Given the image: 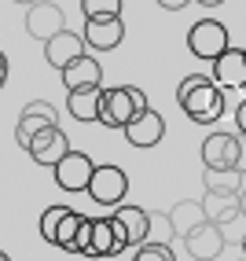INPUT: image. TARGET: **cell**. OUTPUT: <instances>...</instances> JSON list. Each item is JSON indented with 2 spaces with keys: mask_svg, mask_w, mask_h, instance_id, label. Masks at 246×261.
<instances>
[{
  "mask_svg": "<svg viewBox=\"0 0 246 261\" xmlns=\"http://www.w3.org/2000/svg\"><path fill=\"white\" fill-rule=\"evenodd\" d=\"M235 202H239V217H246V188L239 191V199H235Z\"/></svg>",
  "mask_w": 246,
  "mask_h": 261,
  "instance_id": "f1b7e54d",
  "label": "cell"
},
{
  "mask_svg": "<svg viewBox=\"0 0 246 261\" xmlns=\"http://www.w3.org/2000/svg\"><path fill=\"white\" fill-rule=\"evenodd\" d=\"M242 177H246L242 169H206V173H202L206 195H209V199H239V191L246 188Z\"/></svg>",
  "mask_w": 246,
  "mask_h": 261,
  "instance_id": "e0dca14e",
  "label": "cell"
},
{
  "mask_svg": "<svg viewBox=\"0 0 246 261\" xmlns=\"http://www.w3.org/2000/svg\"><path fill=\"white\" fill-rule=\"evenodd\" d=\"M242 261H246V257H242Z\"/></svg>",
  "mask_w": 246,
  "mask_h": 261,
  "instance_id": "836d02e7",
  "label": "cell"
},
{
  "mask_svg": "<svg viewBox=\"0 0 246 261\" xmlns=\"http://www.w3.org/2000/svg\"><path fill=\"white\" fill-rule=\"evenodd\" d=\"M144 111H151V99L144 96V89H136V85H114V89L103 92V118H99V125L129 129Z\"/></svg>",
  "mask_w": 246,
  "mask_h": 261,
  "instance_id": "7a4b0ae2",
  "label": "cell"
},
{
  "mask_svg": "<svg viewBox=\"0 0 246 261\" xmlns=\"http://www.w3.org/2000/svg\"><path fill=\"white\" fill-rule=\"evenodd\" d=\"M132 261H177L173 257V250L166 247V243H144V247H136V254H132Z\"/></svg>",
  "mask_w": 246,
  "mask_h": 261,
  "instance_id": "cb8c5ba5",
  "label": "cell"
},
{
  "mask_svg": "<svg viewBox=\"0 0 246 261\" xmlns=\"http://www.w3.org/2000/svg\"><path fill=\"white\" fill-rule=\"evenodd\" d=\"M63 214H66V206H48V210L41 214V221H37V228H41V239H44V243H51V247H56V228H59Z\"/></svg>",
  "mask_w": 246,
  "mask_h": 261,
  "instance_id": "603a6c76",
  "label": "cell"
},
{
  "mask_svg": "<svg viewBox=\"0 0 246 261\" xmlns=\"http://www.w3.org/2000/svg\"><path fill=\"white\" fill-rule=\"evenodd\" d=\"M242 254H246V236H242Z\"/></svg>",
  "mask_w": 246,
  "mask_h": 261,
  "instance_id": "d6a6232c",
  "label": "cell"
},
{
  "mask_svg": "<svg viewBox=\"0 0 246 261\" xmlns=\"http://www.w3.org/2000/svg\"><path fill=\"white\" fill-rule=\"evenodd\" d=\"M0 261H11V257H8V254H4V250H0Z\"/></svg>",
  "mask_w": 246,
  "mask_h": 261,
  "instance_id": "1f68e13d",
  "label": "cell"
},
{
  "mask_svg": "<svg viewBox=\"0 0 246 261\" xmlns=\"http://www.w3.org/2000/svg\"><path fill=\"white\" fill-rule=\"evenodd\" d=\"M202 166L206 169H239L242 166V136L209 133L202 140Z\"/></svg>",
  "mask_w": 246,
  "mask_h": 261,
  "instance_id": "3957f363",
  "label": "cell"
},
{
  "mask_svg": "<svg viewBox=\"0 0 246 261\" xmlns=\"http://www.w3.org/2000/svg\"><path fill=\"white\" fill-rule=\"evenodd\" d=\"M103 92L107 89H81V92H66V114L74 121H85V125H92V121L103 118Z\"/></svg>",
  "mask_w": 246,
  "mask_h": 261,
  "instance_id": "2e32d148",
  "label": "cell"
},
{
  "mask_svg": "<svg viewBox=\"0 0 246 261\" xmlns=\"http://www.w3.org/2000/svg\"><path fill=\"white\" fill-rule=\"evenodd\" d=\"M235 129H239V136L246 140V99H242L239 107H235Z\"/></svg>",
  "mask_w": 246,
  "mask_h": 261,
  "instance_id": "484cf974",
  "label": "cell"
},
{
  "mask_svg": "<svg viewBox=\"0 0 246 261\" xmlns=\"http://www.w3.org/2000/svg\"><path fill=\"white\" fill-rule=\"evenodd\" d=\"M51 173H56V184L63 191H89V180H92V173H96V162L85 151H70Z\"/></svg>",
  "mask_w": 246,
  "mask_h": 261,
  "instance_id": "ba28073f",
  "label": "cell"
},
{
  "mask_svg": "<svg viewBox=\"0 0 246 261\" xmlns=\"http://www.w3.org/2000/svg\"><path fill=\"white\" fill-rule=\"evenodd\" d=\"M184 243H187V254L195 257V261H213L224 250V232L217 228V221L206 217V221L195 224V228H187Z\"/></svg>",
  "mask_w": 246,
  "mask_h": 261,
  "instance_id": "8fae6325",
  "label": "cell"
},
{
  "mask_svg": "<svg viewBox=\"0 0 246 261\" xmlns=\"http://www.w3.org/2000/svg\"><path fill=\"white\" fill-rule=\"evenodd\" d=\"M4 81H8V56L0 51V89H4Z\"/></svg>",
  "mask_w": 246,
  "mask_h": 261,
  "instance_id": "83f0119b",
  "label": "cell"
},
{
  "mask_svg": "<svg viewBox=\"0 0 246 261\" xmlns=\"http://www.w3.org/2000/svg\"><path fill=\"white\" fill-rule=\"evenodd\" d=\"M85 257H92V261L118 257V243H114L111 217H92V232H89V250H85Z\"/></svg>",
  "mask_w": 246,
  "mask_h": 261,
  "instance_id": "d6986e66",
  "label": "cell"
},
{
  "mask_svg": "<svg viewBox=\"0 0 246 261\" xmlns=\"http://www.w3.org/2000/svg\"><path fill=\"white\" fill-rule=\"evenodd\" d=\"M209 81L217 89H246V48H228L213 59Z\"/></svg>",
  "mask_w": 246,
  "mask_h": 261,
  "instance_id": "9c48e42d",
  "label": "cell"
},
{
  "mask_svg": "<svg viewBox=\"0 0 246 261\" xmlns=\"http://www.w3.org/2000/svg\"><path fill=\"white\" fill-rule=\"evenodd\" d=\"M177 103L195 125H217L224 114V89H217L209 74H187L177 85Z\"/></svg>",
  "mask_w": 246,
  "mask_h": 261,
  "instance_id": "6da1fadb",
  "label": "cell"
},
{
  "mask_svg": "<svg viewBox=\"0 0 246 261\" xmlns=\"http://www.w3.org/2000/svg\"><path fill=\"white\" fill-rule=\"evenodd\" d=\"M195 4H202V8H217V4H224V0H195Z\"/></svg>",
  "mask_w": 246,
  "mask_h": 261,
  "instance_id": "f546056e",
  "label": "cell"
},
{
  "mask_svg": "<svg viewBox=\"0 0 246 261\" xmlns=\"http://www.w3.org/2000/svg\"><path fill=\"white\" fill-rule=\"evenodd\" d=\"M81 221H85V214H77V210H70V206H66V214H63L59 228H56V247H59V250L77 254V232H81Z\"/></svg>",
  "mask_w": 246,
  "mask_h": 261,
  "instance_id": "ffe728a7",
  "label": "cell"
},
{
  "mask_svg": "<svg viewBox=\"0 0 246 261\" xmlns=\"http://www.w3.org/2000/svg\"><path fill=\"white\" fill-rule=\"evenodd\" d=\"M26 154H30L37 166H51V169H56L66 154H70V140H66V133H63L59 125H56V129H44V133H37V136L30 140Z\"/></svg>",
  "mask_w": 246,
  "mask_h": 261,
  "instance_id": "30bf717a",
  "label": "cell"
},
{
  "mask_svg": "<svg viewBox=\"0 0 246 261\" xmlns=\"http://www.w3.org/2000/svg\"><path fill=\"white\" fill-rule=\"evenodd\" d=\"M63 30H66V15H63L59 4H51V0H37L33 8H26V33H30L33 41L48 44Z\"/></svg>",
  "mask_w": 246,
  "mask_h": 261,
  "instance_id": "8992f818",
  "label": "cell"
},
{
  "mask_svg": "<svg viewBox=\"0 0 246 261\" xmlns=\"http://www.w3.org/2000/svg\"><path fill=\"white\" fill-rule=\"evenodd\" d=\"M111 217L125 228L129 247H144V243L151 239V214L144 210V206H118Z\"/></svg>",
  "mask_w": 246,
  "mask_h": 261,
  "instance_id": "ac0fdd59",
  "label": "cell"
},
{
  "mask_svg": "<svg viewBox=\"0 0 246 261\" xmlns=\"http://www.w3.org/2000/svg\"><path fill=\"white\" fill-rule=\"evenodd\" d=\"M89 232H92V217H85L81 221V232H77V254L89 250Z\"/></svg>",
  "mask_w": 246,
  "mask_h": 261,
  "instance_id": "d4e9b609",
  "label": "cell"
},
{
  "mask_svg": "<svg viewBox=\"0 0 246 261\" xmlns=\"http://www.w3.org/2000/svg\"><path fill=\"white\" fill-rule=\"evenodd\" d=\"M169 221H173V232L184 239L187 228H195L199 221H206V210H202V202H177L173 214H169Z\"/></svg>",
  "mask_w": 246,
  "mask_h": 261,
  "instance_id": "44dd1931",
  "label": "cell"
},
{
  "mask_svg": "<svg viewBox=\"0 0 246 261\" xmlns=\"http://www.w3.org/2000/svg\"><path fill=\"white\" fill-rule=\"evenodd\" d=\"M56 125H59L56 107H51V103H44V99H33V103H26L22 114H19V125H15V140H19V147L26 151V147H30V140H33L37 133L56 129Z\"/></svg>",
  "mask_w": 246,
  "mask_h": 261,
  "instance_id": "52a82bcc",
  "label": "cell"
},
{
  "mask_svg": "<svg viewBox=\"0 0 246 261\" xmlns=\"http://www.w3.org/2000/svg\"><path fill=\"white\" fill-rule=\"evenodd\" d=\"M121 133H125V140L132 147H154V144H162V136H166V118L151 107V111L140 114L129 129H121Z\"/></svg>",
  "mask_w": 246,
  "mask_h": 261,
  "instance_id": "9a60e30c",
  "label": "cell"
},
{
  "mask_svg": "<svg viewBox=\"0 0 246 261\" xmlns=\"http://www.w3.org/2000/svg\"><path fill=\"white\" fill-rule=\"evenodd\" d=\"M15 4H26V8H33V4H37V0H15Z\"/></svg>",
  "mask_w": 246,
  "mask_h": 261,
  "instance_id": "4dcf8cb0",
  "label": "cell"
},
{
  "mask_svg": "<svg viewBox=\"0 0 246 261\" xmlns=\"http://www.w3.org/2000/svg\"><path fill=\"white\" fill-rule=\"evenodd\" d=\"M81 56H85V37H81V33H74V30H63V33H56V37L44 44L48 66H56L59 74H63L74 59H81Z\"/></svg>",
  "mask_w": 246,
  "mask_h": 261,
  "instance_id": "5bb4252c",
  "label": "cell"
},
{
  "mask_svg": "<svg viewBox=\"0 0 246 261\" xmlns=\"http://www.w3.org/2000/svg\"><path fill=\"white\" fill-rule=\"evenodd\" d=\"M89 195H92L99 206H121V202H125V195H129V177H125V169H121V166H111V162L96 166L92 180H89Z\"/></svg>",
  "mask_w": 246,
  "mask_h": 261,
  "instance_id": "277c9868",
  "label": "cell"
},
{
  "mask_svg": "<svg viewBox=\"0 0 246 261\" xmlns=\"http://www.w3.org/2000/svg\"><path fill=\"white\" fill-rule=\"evenodd\" d=\"M187 48H191V56H195V59H209V63H213L221 51L232 48V44H228L224 22H217V19H199L195 26L187 30Z\"/></svg>",
  "mask_w": 246,
  "mask_h": 261,
  "instance_id": "5b68a950",
  "label": "cell"
},
{
  "mask_svg": "<svg viewBox=\"0 0 246 261\" xmlns=\"http://www.w3.org/2000/svg\"><path fill=\"white\" fill-rule=\"evenodd\" d=\"M85 19H121V0H81Z\"/></svg>",
  "mask_w": 246,
  "mask_h": 261,
  "instance_id": "7402d4cb",
  "label": "cell"
},
{
  "mask_svg": "<svg viewBox=\"0 0 246 261\" xmlns=\"http://www.w3.org/2000/svg\"><path fill=\"white\" fill-rule=\"evenodd\" d=\"M187 4H191V0H158V8H162V11H180Z\"/></svg>",
  "mask_w": 246,
  "mask_h": 261,
  "instance_id": "4316f807",
  "label": "cell"
},
{
  "mask_svg": "<svg viewBox=\"0 0 246 261\" xmlns=\"http://www.w3.org/2000/svg\"><path fill=\"white\" fill-rule=\"evenodd\" d=\"M81 37H85V48L111 51V48H118L121 41H125V22L121 19H85Z\"/></svg>",
  "mask_w": 246,
  "mask_h": 261,
  "instance_id": "7c38bea8",
  "label": "cell"
},
{
  "mask_svg": "<svg viewBox=\"0 0 246 261\" xmlns=\"http://www.w3.org/2000/svg\"><path fill=\"white\" fill-rule=\"evenodd\" d=\"M63 89L66 92H81V89H103V66L96 56L85 51L81 59H74L63 70Z\"/></svg>",
  "mask_w": 246,
  "mask_h": 261,
  "instance_id": "4fadbf2b",
  "label": "cell"
}]
</instances>
